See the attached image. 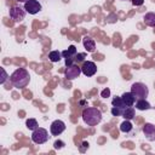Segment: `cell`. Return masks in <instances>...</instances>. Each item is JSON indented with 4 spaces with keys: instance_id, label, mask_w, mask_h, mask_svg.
<instances>
[{
    "instance_id": "6da1fadb",
    "label": "cell",
    "mask_w": 155,
    "mask_h": 155,
    "mask_svg": "<svg viewBox=\"0 0 155 155\" xmlns=\"http://www.w3.org/2000/svg\"><path fill=\"white\" fill-rule=\"evenodd\" d=\"M10 81H11V84L16 88H24L29 84V81H30V75H29V73H28L27 69L18 68V69H16L11 74Z\"/></svg>"
},
{
    "instance_id": "7a4b0ae2",
    "label": "cell",
    "mask_w": 155,
    "mask_h": 155,
    "mask_svg": "<svg viewBox=\"0 0 155 155\" xmlns=\"http://www.w3.org/2000/svg\"><path fill=\"white\" fill-rule=\"evenodd\" d=\"M82 119L88 126H96L102 121V111L97 108H86L82 110Z\"/></svg>"
},
{
    "instance_id": "3957f363",
    "label": "cell",
    "mask_w": 155,
    "mask_h": 155,
    "mask_svg": "<svg viewBox=\"0 0 155 155\" xmlns=\"http://www.w3.org/2000/svg\"><path fill=\"white\" fill-rule=\"evenodd\" d=\"M131 92L133 93V96L137 99H142V98H147L149 94V90L148 86L143 82H134L131 86Z\"/></svg>"
},
{
    "instance_id": "277c9868",
    "label": "cell",
    "mask_w": 155,
    "mask_h": 155,
    "mask_svg": "<svg viewBox=\"0 0 155 155\" xmlns=\"http://www.w3.org/2000/svg\"><path fill=\"white\" fill-rule=\"evenodd\" d=\"M47 139H48V132L42 127L35 128L31 133V140L35 144H44L45 142H47Z\"/></svg>"
},
{
    "instance_id": "5b68a950",
    "label": "cell",
    "mask_w": 155,
    "mask_h": 155,
    "mask_svg": "<svg viewBox=\"0 0 155 155\" xmlns=\"http://www.w3.org/2000/svg\"><path fill=\"white\" fill-rule=\"evenodd\" d=\"M25 13H27V11L24 10V7H21V6H12L8 11V15L11 17V19H13L17 23L22 22L25 18Z\"/></svg>"
},
{
    "instance_id": "8992f818",
    "label": "cell",
    "mask_w": 155,
    "mask_h": 155,
    "mask_svg": "<svg viewBox=\"0 0 155 155\" xmlns=\"http://www.w3.org/2000/svg\"><path fill=\"white\" fill-rule=\"evenodd\" d=\"M80 73H82V71H81V68L74 63L73 65H69V67L65 68V70H64V76H65L68 80H74V79L79 78Z\"/></svg>"
},
{
    "instance_id": "52a82bcc",
    "label": "cell",
    "mask_w": 155,
    "mask_h": 155,
    "mask_svg": "<svg viewBox=\"0 0 155 155\" xmlns=\"http://www.w3.org/2000/svg\"><path fill=\"white\" fill-rule=\"evenodd\" d=\"M24 10L29 15H36L38 12L41 11V4L38 0H29L24 2Z\"/></svg>"
},
{
    "instance_id": "ba28073f",
    "label": "cell",
    "mask_w": 155,
    "mask_h": 155,
    "mask_svg": "<svg viewBox=\"0 0 155 155\" xmlns=\"http://www.w3.org/2000/svg\"><path fill=\"white\" fill-rule=\"evenodd\" d=\"M81 71L86 76H93L97 73V65L91 61H86V62H84V64L81 67Z\"/></svg>"
},
{
    "instance_id": "9c48e42d",
    "label": "cell",
    "mask_w": 155,
    "mask_h": 155,
    "mask_svg": "<svg viewBox=\"0 0 155 155\" xmlns=\"http://www.w3.org/2000/svg\"><path fill=\"white\" fill-rule=\"evenodd\" d=\"M64 130H65V124L62 120H54L50 126V131L53 136H59L61 133L64 132Z\"/></svg>"
},
{
    "instance_id": "30bf717a",
    "label": "cell",
    "mask_w": 155,
    "mask_h": 155,
    "mask_svg": "<svg viewBox=\"0 0 155 155\" xmlns=\"http://www.w3.org/2000/svg\"><path fill=\"white\" fill-rule=\"evenodd\" d=\"M143 133L145 136V138L149 140V142H153L155 140V125L153 124H145L143 126Z\"/></svg>"
},
{
    "instance_id": "8fae6325",
    "label": "cell",
    "mask_w": 155,
    "mask_h": 155,
    "mask_svg": "<svg viewBox=\"0 0 155 155\" xmlns=\"http://www.w3.org/2000/svg\"><path fill=\"white\" fill-rule=\"evenodd\" d=\"M82 44H84V47L86 48L87 52H94V50H96V42H94V40L91 36H88V35L84 36Z\"/></svg>"
},
{
    "instance_id": "7c38bea8",
    "label": "cell",
    "mask_w": 155,
    "mask_h": 155,
    "mask_svg": "<svg viewBox=\"0 0 155 155\" xmlns=\"http://www.w3.org/2000/svg\"><path fill=\"white\" fill-rule=\"evenodd\" d=\"M121 98H122L124 103H125L127 107H132V105L136 103V99H137V98L133 96L132 92H125V93L121 96Z\"/></svg>"
},
{
    "instance_id": "4fadbf2b",
    "label": "cell",
    "mask_w": 155,
    "mask_h": 155,
    "mask_svg": "<svg viewBox=\"0 0 155 155\" xmlns=\"http://www.w3.org/2000/svg\"><path fill=\"white\" fill-rule=\"evenodd\" d=\"M136 108L138 110H148V109L151 108V105H150V103L145 98H142V99H138L136 102Z\"/></svg>"
},
{
    "instance_id": "5bb4252c",
    "label": "cell",
    "mask_w": 155,
    "mask_h": 155,
    "mask_svg": "<svg viewBox=\"0 0 155 155\" xmlns=\"http://www.w3.org/2000/svg\"><path fill=\"white\" fill-rule=\"evenodd\" d=\"M143 19H144V23L148 27H155V13L154 12L145 13L144 17H143Z\"/></svg>"
},
{
    "instance_id": "9a60e30c",
    "label": "cell",
    "mask_w": 155,
    "mask_h": 155,
    "mask_svg": "<svg viewBox=\"0 0 155 155\" xmlns=\"http://www.w3.org/2000/svg\"><path fill=\"white\" fill-rule=\"evenodd\" d=\"M78 53V51H76V47L74 46V45H70L69 47H68V50H64L63 52H62V57H64V58H69V57H75V54Z\"/></svg>"
},
{
    "instance_id": "2e32d148",
    "label": "cell",
    "mask_w": 155,
    "mask_h": 155,
    "mask_svg": "<svg viewBox=\"0 0 155 155\" xmlns=\"http://www.w3.org/2000/svg\"><path fill=\"white\" fill-rule=\"evenodd\" d=\"M134 114H136V111H134L133 107H126L122 111V116L125 117V120H132L134 117Z\"/></svg>"
},
{
    "instance_id": "e0dca14e",
    "label": "cell",
    "mask_w": 155,
    "mask_h": 155,
    "mask_svg": "<svg viewBox=\"0 0 155 155\" xmlns=\"http://www.w3.org/2000/svg\"><path fill=\"white\" fill-rule=\"evenodd\" d=\"M132 128H133V126H132V124H131L130 120H125L120 125V131L124 132V133H130L132 131Z\"/></svg>"
},
{
    "instance_id": "ac0fdd59",
    "label": "cell",
    "mask_w": 155,
    "mask_h": 155,
    "mask_svg": "<svg viewBox=\"0 0 155 155\" xmlns=\"http://www.w3.org/2000/svg\"><path fill=\"white\" fill-rule=\"evenodd\" d=\"M61 57H62V52H59V51H51V52L48 53V59H50L52 63L59 62V61H61Z\"/></svg>"
},
{
    "instance_id": "d6986e66",
    "label": "cell",
    "mask_w": 155,
    "mask_h": 155,
    "mask_svg": "<svg viewBox=\"0 0 155 155\" xmlns=\"http://www.w3.org/2000/svg\"><path fill=\"white\" fill-rule=\"evenodd\" d=\"M111 104H113V107H116V108H120V109H125L127 105L124 103V101H122V98L121 97H114L113 98V101H111Z\"/></svg>"
},
{
    "instance_id": "ffe728a7",
    "label": "cell",
    "mask_w": 155,
    "mask_h": 155,
    "mask_svg": "<svg viewBox=\"0 0 155 155\" xmlns=\"http://www.w3.org/2000/svg\"><path fill=\"white\" fill-rule=\"evenodd\" d=\"M25 126H27V128L30 130V131H34L35 128L39 127V126H38V121H36L35 119H28V120L25 121Z\"/></svg>"
},
{
    "instance_id": "44dd1931",
    "label": "cell",
    "mask_w": 155,
    "mask_h": 155,
    "mask_svg": "<svg viewBox=\"0 0 155 155\" xmlns=\"http://www.w3.org/2000/svg\"><path fill=\"white\" fill-rule=\"evenodd\" d=\"M110 111H111V115H113V116H120V115H122V111H124V110H122V109H120V108L113 107Z\"/></svg>"
},
{
    "instance_id": "7402d4cb",
    "label": "cell",
    "mask_w": 155,
    "mask_h": 155,
    "mask_svg": "<svg viewBox=\"0 0 155 155\" xmlns=\"http://www.w3.org/2000/svg\"><path fill=\"white\" fill-rule=\"evenodd\" d=\"M85 58H86V53H76L74 59L76 63H80V62H84Z\"/></svg>"
},
{
    "instance_id": "603a6c76",
    "label": "cell",
    "mask_w": 155,
    "mask_h": 155,
    "mask_svg": "<svg viewBox=\"0 0 155 155\" xmlns=\"http://www.w3.org/2000/svg\"><path fill=\"white\" fill-rule=\"evenodd\" d=\"M64 145H65V143L63 140H61V139H58V140H56L53 143V148L54 149H62V148H64Z\"/></svg>"
},
{
    "instance_id": "cb8c5ba5",
    "label": "cell",
    "mask_w": 155,
    "mask_h": 155,
    "mask_svg": "<svg viewBox=\"0 0 155 155\" xmlns=\"http://www.w3.org/2000/svg\"><path fill=\"white\" fill-rule=\"evenodd\" d=\"M110 96V90L107 87V88H104L102 92H101V97H103V98H108Z\"/></svg>"
},
{
    "instance_id": "d4e9b609",
    "label": "cell",
    "mask_w": 155,
    "mask_h": 155,
    "mask_svg": "<svg viewBox=\"0 0 155 155\" xmlns=\"http://www.w3.org/2000/svg\"><path fill=\"white\" fill-rule=\"evenodd\" d=\"M74 62H75V59H74L73 57L65 58V65H67V67H69V65H73V64H74Z\"/></svg>"
},
{
    "instance_id": "484cf974",
    "label": "cell",
    "mask_w": 155,
    "mask_h": 155,
    "mask_svg": "<svg viewBox=\"0 0 155 155\" xmlns=\"http://www.w3.org/2000/svg\"><path fill=\"white\" fill-rule=\"evenodd\" d=\"M1 73H2V78H1V80H0V84H4V82L6 81V79H7V74H6V71H5L4 68L1 69Z\"/></svg>"
},
{
    "instance_id": "4316f807",
    "label": "cell",
    "mask_w": 155,
    "mask_h": 155,
    "mask_svg": "<svg viewBox=\"0 0 155 155\" xmlns=\"http://www.w3.org/2000/svg\"><path fill=\"white\" fill-rule=\"evenodd\" d=\"M143 4H144V0H132L133 6H142Z\"/></svg>"
},
{
    "instance_id": "83f0119b",
    "label": "cell",
    "mask_w": 155,
    "mask_h": 155,
    "mask_svg": "<svg viewBox=\"0 0 155 155\" xmlns=\"http://www.w3.org/2000/svg\"><path fill=\"white\" fill-rule=\"evenodd\" d=\"M16 1H18V2H27V1H29V0H16Z\"/></svg>"
},
{
    "instance_id": "f1b7e54d",
    "label": "cell",
    "mask_w": 155,
    "mask_h": 155,
    "mask_svg": "<svg viewBox=\"0 0 155 155\" xmlns=\"http://www.w3.org/2000/svg\"><path fill=\"white\" fill-rule=\"evenodd\" d=\"M122 1H124V0H122Z\"/></svg>"
}]
</instances>
